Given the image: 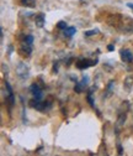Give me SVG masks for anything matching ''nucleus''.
<instances>
[{"instance_id": "f03ea898", "label": "nucleus", "mask_w": 133, "mask_h": 156, "mask_svg": "<svg viewBox=\"0 0 133 156\" xmlns=\"http://www.w3.org/2000/svg\"><path fill=\"white\" fill-rule=\"evenodd\" d=\"M16 74L22 81L27 80V78L30 77V68H28V66L26 63H24V62H20L16 66Z\"/></svg>"}, {"instance_id": "9d476101", "label": "nucleus", "mask_w": 133, "mask_h": 156, "mask_svg": "<svg viewBox=\"0 0 133 156\" xmlns=\"http://www.w3.org/2000/svg\"><path fill=\"white\" fill-rule=\"evenodd\" d=\"M75 32H77V29H75L74 26H69V27H67V29L64 30V32H63V34H64V36H65V37H71Z\"/></svg>"}, {"instance_id": "a211bd4d", "label": "nucleus", "mask_w": 133, "mask_h": 156, "mask_svg": "<svg viewBox=\"0 0 133 156\" xmlns=\"http://www.w3.org/2000/svg\"><path fill=\"white\" fill-rule=\"evenodd\" d=\"M117 150H118V155H123V149H122L121 144H118V145H117Z\"/></svg>"}, {"instance_id": "f3484780", "label": "nucleus", "mask_w": 133, "mask_h": 156, "mask_svg": "<svg viewBox=\"0 0 133 156\" xmlns=\"http://www.w3.org/2000/svg\"><path fill=\"white\" fill-rule=\"evenodd\" d=\"M88 102H89V104H90L91 107H94V103H92V98H91V92L88 94Z\"/></svg>"}, {"instance_id": "4468645a", "label": "nucleus", "mask_w": 133, "mask_h": 156, "mask_svg": "<svg viewBox=\"0 0 133 156\" xmlns=\"http://www.w3.org/2000/svg\"><path fill=\"white\" fill-rule=\"evenodd\" d=\"M57 27L61 29V30H65L68 26H67V23H64V21H59L58 24H57Z\"/></svg>"}, {"instance_id": "dca6fc26", "label": "nucleus", "mask_w": 133, "mask_h": 156, "mask_svg": "<svg viewBox=\"0 0 133 156\" xmlns=\"http://www.w3.org/2000/svg\"><path fill=\"white\" fill-rule=\"evenodd\" d=\"M131 80H132V78H131V77H128L127 80H126V82H125V87H126L127 89H131V86H132V82H131Z\"/></svg>"}, {"instance_id": "f8f14e48", "label": "nucleus", "mask_w": 133, "mask_h": 156, "mask_svg": "<svg viewBox=\"0 0 133 156\" xmlns=\"http://www.w3.org/2000/svg\"><path fill=\"white\" fill-rule=\"evenodd\" d=\"M24 42L32 45V44H33V36H31V35H26V36L24 37Z\"/></svg>"}, {"instance_id": "39448f33", "label": "nucleus", "mask_w": 133, "mask_h": 156, "mask_svg": "<svg viewBox=\"0 0 133 156\" xmlns=\"http://www.w3.org/2000/svg\"><path fill=\"white\" fill-rule=\"evenodd\" d=\"M88 83H89V77H88V76H84V77L81 78V81L75 84L74 90L77 92V93H83L84 89H85V87L88 86Z\"/></svg>"}, {"instance_id": "412c9836", "label": "nucleus", "mask_w": 133, "mask_h": 156, "mask_svg": "<svg viewBox=\"0 0 133 156\" xmlns=\"http://www.w3.org/2000/svg\"><path fill=\"white\" fill-rule=\"evenodd\" d=\"M127 6L131 8V9H133V4H127Z\"/></svg>"}, {"instance_id": "f257e3e1", "label": "nucleus", "mask_w": 133, "mask_h": 156, "mask_svg": "<svg viewBox=\"0 0 133 156\" xmlns=\"http://www.w3.org/2000/svg\"><path fill=\"white\" fill-rule=\"evenodd\" d=\"M108 24L115 26L117 30L126 32V34H133V19L128 16L122 15H111L108 17Z\"/></svg>"}, {"instance_id": "20e7f679", "label": "nucleus", "mask_w": 133, "mask_h": 156, "mask_svg": "<svg viewBox=\"0 0 133 156\" xmlns=\"http://www.w3.org/2000/svg\"><path fill=\"white\" fill-rule=\"evenodd\" d=\"M98 63V60H89V58H80L77 62V67L79 69H85V68H89L91 66H95Z\"/></svg>"}, {"instance_id": "6ab92c4d", "label": "nucleus", "mask_w": 133, "mask_h": 156, "mask_svg": "<svg viewBox=\"0 0 133 156\" xmlns=\"http://www.w3.org/2000/svg\"><path fill=\"white\" fill-rule=\"evenodd\" d=\"M2 67H3V69H4V74L8 77V67H6L4 63H3V66H2Z\"/></svg>"}, {"instance_id": "1a4fd4ad", "label": "nucleus", "mask_w": 133, "mask_h": 156, "mask_svg": "<svg viewBox=\"0 0 133 156\" xmlns=\"http://www.w3.org/2000/svg\"><path fill=\"white\" fill-rule=\"evenodd\" d=\"M45 20H46V16L43 12H40L35 16V24L37 27H43L45 26Z\"/></svg>"}, {"instance_id": "7ed1b4c3", "label": "nucleus", "mask_w": 133, "mask_h": 156, "mask_svg": "<svg viewBox=\"0 0 133 156\" xmlns=\"http://www.w3.org/2000/svg\"><path fill=\"white\" fill-rule=\"evenodd\" d=\"M30 104H31V107H32V108L37 109L38 112H42V113H45L46 110H48V109L51 108V102H48V101L35 99V101H31V102H30Z\"/></svg>"}, {"instance_id": "6e6552de", "label": "nucleus", "mask_w": 133, "mask_h": 156, "mask_svg": "<svg viewBox=\"0 0 133 156\" xmlns=\"http://www.w3.org/2000/svg\"><path fill=\"white\" fill-rule=\"evenodd\" d=\"M120 55H121V58H122L123 62H132L133 61V55L129 50H121Z\"/></svg>"}, {"instance_id": "9b49d317", "label": "nucleus", "mask_w": 133, "mask_h": 156, "mask_svg": "<svg viewBox=\"0 0 133 156\" xmlns=\"http://www.w3.org/2000/svg\"><path fill=\"white\" fill-rule=\"evenodd\" d=\"M22 6H28V8H35L36 6V0H21Z\"/></svg>"}, {"instance_id": "aec40b11", "label": "nucleus", "mask_w": 133, "mask_h": 156, "mask_svg": "<svg viewBox=\"0 0 133 156\" xmlns=\"http://www.w3.org/2000/svg\"><path fill=\"white\" fill-rule=\"evenodd\" d=\"M107 50L108 51H113V50H115V46H113V45H108L107 46Z\"/></svg>"}, {"instance_id": "0eeeda50", "label": "nucleus", "mask_w": 133, "mask_h": 156, "mask_svg": "<svg viewBox=\"0 0 133 156\" xmlns=\"http://www.w3.org/2000/svg\"><path fill=\"white\" fill-rule=\"evenodd\" d=\"M30 90H31L32 95L35 97V99H42L43 92H42V89L40 88V86L37 84V83H33V84L30 87Z\"/></svg>"}, {"instance_id": "ddd939ff", "label": "nucleus", "mask_w": 133, "mask_h": 156, "mask_svg": "<svg viewBox=\"0 0 133 156\" xmlns=\"http://www.w3.org/2000/svg\"><path fill=\"white\" fill-rule=\"evenodd\" d=\"M112 87H113V81H110V83H108V86H107V94H106L105 97H108V95L112 94Z\"/></svg>"}, {"instance_id": "423d86ee", "label": "nucleus", "mask_w": 133, "mask_h": 156, "mask_svg": "<svg viewBox=\"0 0 133 156\" xmlns=\"http://www.w3.org/2000/svg\"><path fill=\"white\" fill-rule=\"evenodd\" d=\"M20 55L24 56V57H30L31 56V52H32V45L30 44H26V42H21V46H20Z\"/></svg>"}, {"instance_id": "2eb2a0df", "label": "nucleus", "mask_w": 133, "mask_h": 156, "mask_svg": "<svg viewBox=\"0 0 133 156\" xmlns=\"http://www.w3.org/2000/svg\"><path fill=\"white\" fill-rule=\"evenodd\" d=\"M98 32H99V30H98V29H95V30H90V31H86V32H85L84 35H85V36L88 37V36H92V35H96Z\"/></svg>"}]
</instances>
